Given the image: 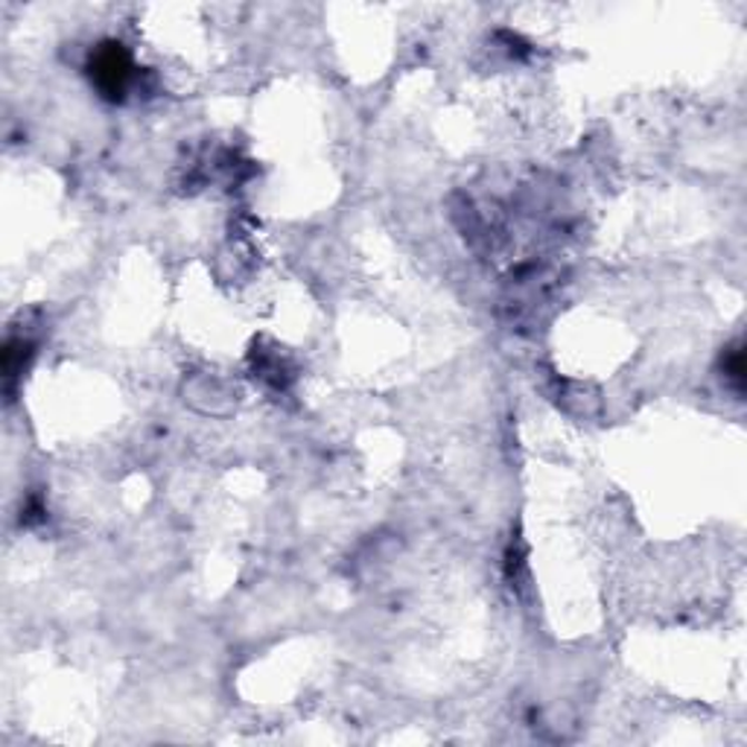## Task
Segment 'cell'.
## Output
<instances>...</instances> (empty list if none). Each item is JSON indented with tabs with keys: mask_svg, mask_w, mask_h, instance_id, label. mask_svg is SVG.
Returning <instances> with one entry per match:
<instances>
[{
	"mask_svg": "<svg viewBox=\"0 0 747 747\" xmlns=\"http://www.w3.org/2000/svg\"><path fill=\"white\" fill-rule=\"evenodd\" d=\"M91 77L106 97H120L131 77L129 56L120 50V45H108L106 50H100V53L94 56Z\"/></svg>",
	"mask_w": 747,
	"mask_h": 747,
	"instance_id": "6da1fadb",
	"label": "cell"
}]
</instances>
